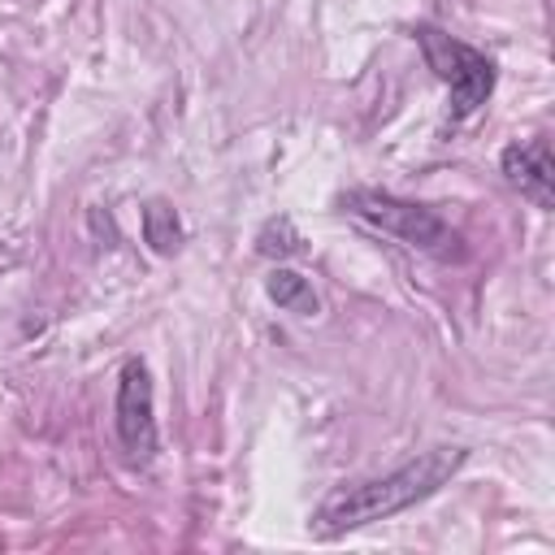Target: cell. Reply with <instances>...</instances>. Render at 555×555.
Listing matches in <instances>:
<instances>
[{
  "label": "cell",
  "mask_w": 555,
  "mask_h": 555,
  "mask_svg": "<svg viewBox=\"0 0 555 555\" xmlns=\"http://www.w3.org/2000/svg\"><path fill=\"white\" fill-rule=\"evenodd\" d=\"M499 165H503V178H507L525 199H533L538 208H551V204H555V165H551L546 139H529V143L503 147Z\"/></svg>",
  "instance_id": "obj_5"
},
{
  "label": "cell",
  "mask_w": 555,
  "mask_h": 555,
  "mask_svg": "<svg viewBox=\"0 0 555 555\" xmlns=\"http://www.w3.org/2000/svg\"><path fill=\"white\" fill-rule=\"evenodd\" d=\"M117 438L130 460L147 464L156 455V412H152V373L143 360H126L117 377Z\"/></svg>",
  "instance_id": "obj_4"
},
{
  "label": "cell",
  "mask_w": 555,
  "mask_h": 555,
  "mask_svg": "<svg viewBox=\"0 0 555 555\" xmlns=\"http://www.w3.org/2000/svg\"><path fill=\"white\" fill-rule=\"evenodd\" d=\"M343 208H347L356 221H364V225H373V230L399 238V243L412 247V251L451 256V247H455V230H451L434 208L412 204V199H399V195H390V191H369V186L347 191V195H343Z\"/></svg>",
  "instance_id": "obj_2"
},
{
  "label": "cell",
  "mask_w": 555,
  "mask_h": 555,
  "mask_svg": "<svg viewBox=\"0 0 555 555\" xmlns=\"http://www.w3.org/2000/svg\"><path fill=\"white\" fill-rule=\"evenodd\" d=\"M264 295H269L278 308L299 312V317H312V312L321 308V299H317L312 282H308L304 273H295V269H273V273L264 278Z\"/></svg>",
  "instance_id": "obj_6"
},
{
  "label": "cell",
  "mask_w": 555,
  "mask_h": 555,
  "mask_svg": "<svg viewBox=\"0 0 555 555\" xmlns=\"http://www.w3.org/2000/svg\"><path fill=\"white\" fill-rule=\"evenodd\" d=\"M256 251H260V256H278V260H286V256L304 251V238H299V230H295L291 217H269V221L260 225V234H256Z\"/></svg>",
  "instance_id": "obj_8"
},
{
  "label": "cell",
  "mask_w": 555,
  "mask_h": 555,
  "mask_svg": "<svg viewBox=\"0 0 555 555\" xmlns=\"http://www.w3.org/2000/svg\"><path fill=\"white\" fill-rule=\"evenodd\" d=\"M464 460H468L464 447H434V451L399 464L386 477H373V481H360V486H343L317 507V525L312 529H317V538H338L347 529L386 520V516L438 494L464 468Z\"/></svg>",
  "instance_id": "obj_1"
},
{
  "label": "cell",
  "mask_w": 555,
  "mask_h": 555,
  "mask_svg": "<svg viewBox=\"0 0 555 555\" xmlns=\"http://www.w3.org/2000/svg\"><path fill=\"white\" fill-rule=\"evenodd\" d=\"M143 238H147L152 251H160V256L178 251V243H182V221H178V212H173L165 199H152V204L143 208Z\"/></svg>",
  "instance_id": "obj_7"
},
{
  "label": "cell",
  "mask_w": 555,
  "mask_h": 555,
  "mask_svg": "<svg viewBox=\"0 0 555 555\" xmlns=\"http://www.w3.org/2000/svg\"><path fill=\"white\" fill-rule=\"evenodd\" d=\"M416 43L425 52V65L451 87V121L473 117L490 91H494V65L486 52L468 48L464 39L438 30V26H416Z\"/></svg>",
  "instance_id": "obj_3"
}]
</instances>
